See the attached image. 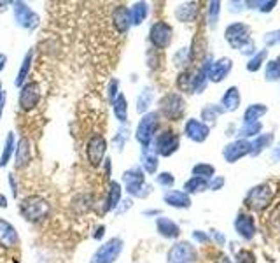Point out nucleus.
<instances>
[{"mask_svg":"<svg viewBox=\"0 0 280 263\" xmlns=\"http://www.w3.org/2000/svg\"><path fill=\"white\" fill-rule=\"evenodd\" d=\"M160 123H161V116L158 114V111H149L139 119L135 128V140L140 144L142 149L151 148L154 137L158 135L160 130Z\"/></svg>","mask_w":280,"mask_h":263,"instance_id":"nucleus-2","label":"nucleus"},{"mask_svg":"<svg viewBox=\"0 0 280 263\" xmlns=\"http://www.w3.org/2000/svg\"><path fill=\"white\" fill-rule=\"evenodd\" d=\"M105 232H107L105 225H95L93 230H91V237H93V240H102L105 237Z\"/></svg>","mask_w":280,"mask_h":263,"instance_id":"nucleus-49","label":"nucleus"},{"mask_svg":"<svg viewBox=\"0 0 280 263\" xmlns=\"http://www.w3.org/2000/svg\"><path fill=\"white\" fill-rule=\"evenodd\" d=\"M208 237H212V239H214L219 246H223L224 242H226V239H224V235H221V233L217 232V230H210V235H208Z\"/></svg>","mask_w":280,"mask_h":263,"instance_id":"nucleus-54","label":"nucleus"},{"mask_svg":"<svg viewBox=\"0 0 280 263\" xmlns=\"http://www.w3.org/2000/svg\"><path fill=\"white\" fill-rule=\"evenodd\" d=\"M123 191L128 195L130 198H147L153 193V186L147 185L145 181H132V183H124Z\"/></svg>","mask_w":280,"mask_h":263,"instance_id":"nucleus-20","label":"nucleus"},{"mask_svg":"<svg viewBox=\"0 0 280 263\" xmlns=\"http://www.w3.org/2000/svg\"><path fill=\"white\" fill-rule=\"evenodd\" d=\"M6 104H7V91L4 90V85L0 83V121H2L4 111H6Z\"/></svg>","mask_w":280,"mask_h":263,"instance_id":"nucleus-50","label":"nucleus"},{"mask_svg":"<svg viewBox=\"0 0 280 263\" xmlns=\"http://www.w3.org/2000/svg\"><path fill=\"white\" fill-rule=\"evenodd\" d=\"M238 106H240V93H238V88L231 86L221 98V109L224 112H231L238 109Z\"/></svg>","mask_w":280,"mask_h":263,"instance_id":"nucleus-31","label":"nucleus"},{"mask_svg":"<svg viewBox=\"0 0 280 263\" xmlns=\"http://www.w3.org/2000/svg\"><path fill=\"white\" fill-rule=\"evenodd\" d=\"M266 112V107L261 106V104H256V106H250L247 111H245V123H254L261 118Z\"/></svg>","mask_w":280,"mask_h":263,"instance_id":"nucleus-40","label":"nucleus"},{"mask_svg":"<svg viewBox=\"0 0 280 263\" xmlns=\"http://www.w3.org/2000/svg\"><path fill=\"white\" fill-rule=\"evenodd\" d=\"M174 39V28L166 22H156L149 28V43L153 49H166L172 44Z\"/></svg>","mask_w":280,"mask_h":263,"instance_id":"nucleus-10","label":"nucleus"},{"mask_svg":"<svg viewBox=\"0 0 280 263\" xmlns=\"http://www.w3.org/2000/svg\"><path fill=\"white\" fill-rule=\"evenodd\" d=\"M265 58H266V49H265V51H261V53H257V55L249 62L247 69L250 70V72H256L259 67H261V64H263V60H265Z\"/></svg>","mask_w":280,"mask_h":263,"instance_id":"nucleus-45","label":"nucleus"},{"mask_svg":"<svg viewBox=\"0 0 280 263\" xmlns=\"http://www.w3.org/2000/svg\"><path fill=\"white\" fill-rule=\"evenodd\" d=\"M112 112H114L116 119L119 121V125H128V98L126 95L121 91L118 98L112 102Z\"/></svg>","mask_w":280,"mask_h":263,"instance_id":"nucleus-27","label":"nucleus"},{"mask_svg":"<svg viewBox=\"0 0 280 263\" xmlns=\"http://www.w3.org/2000/svg\"><path fill=\"white\" fill-rule=\"evenodd\" d=\"M107 148L109 143L102 133H93L86 143V158L88 164L93 169H100L103 165V160L107 156Z\"/></svg>","mask_w":280,"mask_h":263,"instance_id":"nucleus-7","label":"nucleus"},{"mask_svg":"<svg viewBox=\"0 0 280 263\" xmlns=\"http://www.w3.org/2000/svg\"><path fill=\"white\" fill-rule=\"evenodd\" d=\"M156 230L161 237H165V239H177V237L181 235V227H179L174 219L166 218V216L156 218Z\"/></svg>","mask_w":280,"mask_h":263,"instance_id":"nucleus-21","label":"nucleus"},{"mask_svg":"<svg viewBox=\"0 0 280 263\" xmlns=\"http://www.w3.org/2000/svg\"><path fill=\"white\" fill-rule=\"evenodd\" d=\"M33 58H35V51H33V48L28 49L27 53H25L23 60H21V65H19L18 69V74H16V79H14V86L21 88L25 83H27L28 76H30V70H32V65H33Z\"/></svg>","mask_w":280,"mask_h":263,"instance_id":"nucleus-19","label":"nucleus"},{"mask_svg":"<svg viewBox=\"0 0 280 263\" xmlns=\"http://www.w3.org/2000/svg\"><path fill=\"white\" fill-rule=\"evenodd\" d=\"M224 186V177H212V181H208V190L217 191Z\"/></svg>","mask_w":280,"mask_h":263,"instance_id":"nucleus-51","label":"nucleus"},{"mask_svg":"<svg viewBox=\"0 0 280 263\" xmlns=\"http://www.w3.org/2000/svg\"><path fill=\"white\" fill-rule=\"evenodd\" d=\"M11 6H12L14 22L19 28H23V30H27V32H33L37 27H39V22H40L39 14H37L27 2L16 0V2H11Z\"/></svg>","mask_w":280,"mask_h":263,"instance_id":"nucleus-6","label":"nucleus"},{"mask_svg":"<svg viewBox=\"0 0 280 263\" xmlns=\"http://www.w3.org/2000/svg\"><path fill=\"white\" fill-rule=\"evenodd\" d=\"M235 228H236V232L244 237V239H252L254 232H256L252 218H250V216H245V214H238L236 216Z\"/></svg>","mask_w":280,"mask_h":263,"instance_id":"nucleus-30","label":"nucleus"},{"mask_svg":"<svg viewBox=\"0 0 280 263\" xmlns=\"http://www.w3.org/2000/svg\"><path fill=\"white\" fill-rule=\"evenodd\" d=\"M266 77L270 81H275V79H280V58L275 62H270L268 67H266Z\"/></svg>","mask_w":280,"mask_h":263,"instance_id":"nucleus-44","label":"nucleus"},{"mask_svg":"<svg viewBox=\"0 0 280 263\" xmlns=\"http://www.w3.org/2000/svg\"><path fill=\"white\" fill-rule=\"evenodd\" d=\"M123 185L119 181H114L111 179L109 181V186H107V198H105V204H103V212L109 214V212H114L118 209L119 202L123 200Z\"/></svg>","mask_w":280,"mask_h":263,"instance_id":"nucleus-15","label":"nucleus"},{"mask_svg":"<svg viewBox=\"0 0 280 263\" xmlns=\"http://www.w3.org/2000/svg\"><path fill=\"white\" fill-rule=\"evenodd\" d=\"M14 263H18V261H16V260H14Z\"/></svg>","mask_w":280,"mask_h":263,"instance_id":"nucleus-58","label":"nucleus"},{"mask_svg":"<svg viewBox=\"0 0 280 263\" xmlns=\"http://www.w3.org/2000/svg\"><path fill=\"white\" fill-rule=\"evenodd\" d=\"M163 202L174 209H189L191 207V197L184 193L182 190H168L163 195Z\"/></svg>","mask_w":280,"mask_h":263,"instance_id":"nucleus-18","label":"nucleus"},{"mask_svg":"<svg viewBox=\"0 0 280 263\" xmlns=\"http://www.w3.org/2000/svg\"><path fill=\"white\" fill-rule=\"evenodd\" d=\"M7 67V55L6 53H0V72H4Z\"/></svg>","mask_w":280,"mask_h":263,"instance_id":"nucleus-56","label":"nucleus"},{"mask_svg":"<svg viewBox=\"0 0 280 263\" xmlns=\"http://www.w3.org/2000/svg\"><path fill=\"white\" fill-rule=\"evenodd\" d=\"M231 70V60L229 58H221L212 64L210 72H208V81L212 83H221Z\"/></svg>","mask_w":280,"mask_h":263,"instance_id":"nucleus-24","label":"nucleus"},{"mask_svg":"<svg viewBox=\"0 0 280 263\" xmlns=\"http://www.w3.org/2000/svg\"><path fill=\"white\" fill-rule=\"evenodd\" d=\"M19 233L11 221L0 218V248L2 249H18L19 248Z\"/></svg>","mask_w":280,"mask_h":263,"instance_id":"nucleus-11","label":"nucleus"},{"mask_svg":"<svg viewBox=\"0 0 280 263\" xmlns=\"http://www.w3.org/2000/svg\"><path fill=\"white\" fill-rule=\"evenodd\" d=\"M128 139H130V127L128 125H121V128L116 132V135L112 137L111 144L114 146V149L118 153H123L124 146H126V143H128Z\"/></svg>","mask_w":280,"mask_h":263,"instance_id":"nucleus-34","label":"nucleus"},{"mask_svg":"<svg viewBox=\"0 0 280 263\" xmlns=\"http://www.w3.org/2000/svg\"><path fill=\"white\" fill-rule=\"evenodd\" d=\"M132 206H133V198H130V197L124 198V197H123V200H121V202H119L118 209H116V211H114V214H116V216L124 214V212H126L128 209L132 207Z\"/></svg>","mask_w":280,"mask_h":263,"instance_id":"nucleus-47","label":"nucleus"},{"mask_svg":"<svg viewBox=\"0 0 280 263\" xmlns=\"http://www.w3.org/2000/svg\"><path fill=\"white\" fill-rule=\"evenodd\" d=\"M271 139H273V137H271V133H270V135H263V137H259V139L256 140V143H254V144H250V149H252V148H256V151H254V153L261 151V149H263V146H268V144L271 143Z\"/></svg>","mask_w":280,"mask_h":263,"instance_id":"nucleus-48","label":"nucleus"},{"mask_svg":"<svg viewBox=\"0 0 280 263\" xmlns=\"http://www.w3.org/2000/svg\"><path fill=\"white\" fill-rule=\"evenodd\" d=\"M191 172H193L195 177H202V179H212L216 174V169L214 165L210 164H196L193 169H191Z\"/></svg>","mask_w":280,"mask_h":263,"instance_id":"nucleus-36","label":"nucleus"},{"mask_svg":"<svg viewBox=\"0 0 280 263\" xmlns=\"http://www.w3.org/2000/svg\"><path fill=\"white\" fill-rule=\"evenodd\" d=\"M208 133H210V128L208 125H205L202 119H187L186 125H184V135L187 137L193 143H205L208 139Z\"/></svg>","mask_w":280,"mask_h":263,"instance_id":"nucleus-12","label":"nucleus"},{"mask_svg":"<svg viewBox=\"0 0 280 263\" xmlns=\"http://www.w3.org/2000/svg\"><path fill=\"white\" fill-rule=\"evenodd\" d=\"M208 190V181L207 179H202V177H191L184 183V193L187 195H193V193H202V191Z\"/></svg>","mask_w":280,"mask_h":263,"instance_id":"nucleus-33","label":"nucleus"},{"mask_svg":"<svg viewBox=\"0 0 280 263\" xmlns=\"http://www.w3.org/2000/svg\"><path fill=\"white\" fill-rule=\"evenodd\" d=\"M124 251V240L121 237L114 235L111 239L98 246L95 249V253L91 254L90 263H116L119 260V256Z\"/></svg>","mask_w":280,"mask_h":263,"instance_id":"nucleus-3","label":"nucleus"},{"mask_svg":"<svg viewBox=\"0 0 280 263\" xmlns=\"http://www.w3.org/2000/svg\"><path fill=\"white\" fill-rule=\"evenodd\" d=\"M19 214L28 223H40L51 214V204L40 195H28L18 204Z\"/></svg>","mask_w":280,"mask_h":263,"instance_id":"nucleus-1","label":"nucleus"},{"mask_svg":"<svg viewBox=\"0 0 280 263\" xmlns=\"http://www.w3.org/2000/svg\"><path fill=\"white\" fill-rule=\"evenodd\" d=\"M184 111H186V100L177 91H170V93L163 95L158 102V114L168 121H179L182 118Z\"/></svg>","mask_w":280,"mask_h":263,"instance_id":"nucleus-4","label":"nucleus"},{"mask_svg":"<svg viewBox=\"0 0 280 263\" xmlns=\"http://www.w3.org/2000/svg\"><path fill=\"white\" fill-rule=\"evenodd\" d=\"M273 197V190H270L268 185H261L257 188H254L247 197V204L254 209H261L265 206H268V202Z\"/></svg>","mask_w":280,"mask_h":263,"instance_id":"nucleus-17","label":"nucleus"},{"mask_svg":"<svg viewBox=\"0 0 280 263\" xmlns=\"http://www.w3.org/2000/svg\"><path fill=\"white\" fill-rule=\"evenodd\" d=\"M196 260H198L196 248L187 240L175 242L166 253V263H196Z\"/></svg>","mask_w":280,"mask_h":263,"instance_id":"nucleus-9","label":"nucleus"},{"mask_svg":"<svg viewBox=\"0 0 280 263\" xmlns=\"http://www.w3.org/2000/svg\"><path fill=\"white\" fill-rule=\"evenodd\" d=\"M9 204H7V197L4 193H0V209H7Z\"/></svg>","mask_w":280,"mask_h":263,"instance_id":"nucleus-57","label":"nucleus"},{"mask_svg":"<svg viewBox=\"0 0 280 263\" xmlns=\"http://www.w3.org/2000/svg\"><path fill=\"white\" fill-rule=\"evenodd\" d=\"M95 206V198L88 193H81L77 195L76 198L72 200V209L79 214H84V212H90Z\"/></svg>","mask_w":280,"mask_h":263,"instance_id":"nucleus-32","label":"nucleus"},{"mask_svg":"<svg viewBox=\"0 0 280 263\" xmlns=\"http://www.w3.org/2000/svg\"><path fill=\"white\" fill-rule=\"evenodd\" d=\"M177 88L181 91H186V93H193V74L187 72V70H184V72L179 74Z\"/></svg>","mask_w":280,"mask_h":263,"instance_id":"nucleus-38","label":"nucleus"},{"mask_svg":"<svg viewBox=\"0 0 280 263\" xmlns=\"http://www.w3.org/2000/svg\"><path fill=\"white\" fill-rule=\"evenodd\" d=\"M151 148L158 156L168 158L177 153L179 148H181V135L174 130H163L154 137Z\"/></svg>","mask_w":280,"mask_h":263,"instance_id":"nucleus-5","label":"nucleus"},{"mask_svg":"<svg viewBox=\"0 0 280 263\" xmlns=\"http://www.w3.org/2000/svg\"><path fill=\"white\" fill-rule=\"evenodd\" d=\"M249 151H252V149H250V144L247 143V140H236V143L228 144L226 148H224L223 154L229 164H233V161L244 158Z\"/></svg>","mask_w":280,"mask_h":263,"instance_id":"nucleus-22","label":"nucleus"},{"mask_svg":"<svg viewBox=\"0 0 280 263\" xmlns=\"http://www.w3.org/2000/svg\"><path fill=\"white\" fill-rule=\"evenodd\" d=\"M103 170H105V177L111 181V177H112V160H111V156H105V160H103Z\"/></svg>","mask_w":280,"mask_h":263,"instance_id":"nucleus-53","label":"nucleus"},{"mask_svg":"<svg viewBox=\"0 0 280 263\" xmlns=\"http://www.w3.org/2000/svg\"><path fill=\"white\" fill-rule=\"evenodd\" d=\"M160 156L154 153L153 148H145L140 153V169L144 170L145 175H154L158 172V167H160Z\"/></svg>","mask_w":280,"mask_h":263,"instance_id":"nucleus-23","label":"nucleus"},{"mask_svg":"<svg viewBox=\"0 0 280 263\" xmlns=\"http://www.w3.org/2000/svg\"><path fill=\"white\" fill-rule=\"evenodd\" d=\"M153 100H154V90L151 86H145L142 88V91L139 93V97L135 100V109L140 116H144L145 112H149V107L153 106Z\"/></svg>","mask_w":280,"mask_h":263,"instance_id":"nucleus-29","label":"nucleus"},{"mask_svg":"<svg viewBox=\"0 0 280 263\" xmlns=\"http://www.w3.org/2000/svg\"><path fill=\"white\" fill-rule=\"evenodd\" d=\"M119 93H121V81L118 77H111V81L107 83V91H105L109 106H112V102L118 98Z\"/></svg>","mask_w":280,"mask_h":263,"instance_id":"nucleus-37","label":"nucleus"},{"mask_svg":"<svg viewBox=\"0 0 280 263\" xmlns=\"http://www.w3.org/2000/svg\"><path fill=\"white\" fill-rule=\"evenodd\" d=\"M156 183L160 186H163V188H172L174 185H175V177H174V174L172 172H161V174H158L156 175Z\"/></svg>","mask_w":280,"mask_h":263,"instance_id":"nucleus-43","label":"nucleus"},{"mask_svg":"<svg viewBox=\"0 0 280 263\" xmlns=\"http://www.w3.org/2000/svg\"><path fill=\"white\" fill-rule=\"evenodd\" d=\"M226 41L231 44V48L242 49L245 44H249V27L244 23H233L226 28Z\"/></svg>","mask_w":280,"mask_h":263,"instance_id":"nucleus-13","label":"nucleus"},{"mask_svg":"<svg viewBox=\"0 0 280 263\" xmlns=\"http://www.w3.org/2000/svg\"><path fill=\"white\" fill-rule=\"evenodd\" d=\"M121 181H123V185L132 181H145V172L140 169V165H133L121 174Z\"/></svg>","mask_w":280,"mask_h":263,"instance_id":"nucleus-35","label":"nucleus"},{"mask_svg":"<svg viewBox=\"0 0 280 263\" xmlns=\"http://www.w3.org/2000/svg\"><path fill=\"white\" fill-rule=\"evenodd\" d=\"M7 185H9L12 198H19V186H18V181H16V175L12 172L7 174Z\"/></svg>","mask_w":280,"mask_h":263,"instance_id":"nucleus-46","label":"nucleus"},{"mask_svg":"<svg viewBox=\"0 0 280 263\" xmlns=\"http://www.w3.org/2000/svg\"><path fill=\"white\" fill-rule=\"evenodd\" d=\"M142 214L149 216V218H151V216H156V218H160L161 211H160V209H145V211H142Z\"/></svg>","mask_w":280,"mask_h":263,"instance_id":"nucleus-55","label":"nucleus"},{"mask_svg":"<svg viewBox=\"0 0 280 263\" xmlns=\"http://www.w3.org/2000/svg\"><path fill=\"white\" fill-rule=\"evenodd\" d=\"M196 14H198V4L196 2H184L175 9V18L182 23H191L196 19Z\"/></svg>","mask_w":280,"mask_h":263,"instance_id":"nucleus-28","label":"nucleus"},{"mask_svg":"<svg viewBox=\"0 0 280 263\" xmlns=\"http://www.w3.org/2000/svg\"><path fill=\"white\" fill-rule=\"evenodd\" d=\"M128 9H130L132 27H140L149 16V4L144 2V0H139V2L132 4V7H128Z\"/></svg>","mask_w":280,"mask_h":263,"instance_id":"nucleus-25","label":"nucleus"},{"mask_svg":"<svg viewBox=\"0 0 280 263\" xmlns=\"http://www.w3.org/2000/svg\"><path fill=\"white\" fill-rule=\"evenodd\" d=\"M112 25H114L116 32L124 35L130 28H132V19H130V9L126 6H116L114 11H112Z\"/></svg>","mask_w":280,"mask_h":263,"instance_id":"nucleus-16","label":"nucleus"},{"mask_svg":"<svg viewBox=\"0 0 280 263\" xmlns=\"http://www.w3.org/2000/svg\"><path fill=\"white\" fill-rule=\"evenodd\" d=\"M261 130V123L259 121H254V123H245L244 127L238 130L242 137H249V135H256V133Z\"/></svg>","mask_w":280,"mask_h":263,"instance_id":"nucleus-42","label":"nucleus"},{"mask_svg":"<svg viewBox=\"0 0 280 263\" xmlns=\"http://www.w3.org/2000/svg\"><path fill=\"white\" fill-rule=\"evenodd\" d=\"M223 109H221L219 106H214V104H208V106H205L202 109V121L205 125H207V121H216V118L219 114H223Z\"/></svg>","mask_w":280,"mask_h":263,"instance_id":"nucleus-39","label":"nucleus"},{"mask_svg":"<svg viewBox=\"0 0 280 263\" xmlns=\"http://www.w3.org/2000/svg\"><path fill=\"white\" fill-rule=\"evenodd\" d=\"M14 149H16V135L14 132H7L6 139H4L2 151H0V169H6L9 165V161L14 156Z\"/></svg>","mask_w":280,"mask_h":263,"instance_id":"nucleus-26","label":"nucleus"},{"mask_svg":"<svg viewBox=\"0 0 280 263\" xmlns=\"http://www.w3.org/2000/svg\"><path fill=\"white\" fill-rule=\"evenodd\" d=\"M193 239H195L196 242H200V244H207V242L210 240V237H208L207 233L202 232V230H195V232H193Z\"/></svg>","mask_w":280,"mask_h":263,"instance_id":"nucleus-52","label":"nucleus"},{"mask_svg":"<svg viewBox=\"0 0 280 263\" xmlns=\"http://www.w3.org/2000/svg\"><path fill=\"white\" fill-rule=\"evenodd\" d=\"M40 104V86L37 81H27L19 88L18 93V106L25 112H32Z\"/></svg>","mask_w":280,"mask_h":263,"instance_id":"nucleus-8","label":"nucleus"},{"mask_svg":"<svg viewBox=\"0 0 280 263\" xmlns=\"http://www.w3.org/2000/svg\"><path fill=\"white\" fill-rule=\"evenodd\" d=\"M14 169L21 170L32 161V144L27 137L16 140V149H14Z\"/></svg>","mask_w":280,"mask_h":263,"instance_id":"nucleus-14","label":"nucleus"},{"mask_svg":"<svg viewBox=\"0 0 280 263\" xmlns=\"http://www.w3.org/2000/svg\"><path fill=\"white\" fill-rule=\"evenodd\" d=\"M207 14H208V25H210V27H216L217 22H219V14H221V2L208 4Z\"/></svg>","mask_w":280,"mask_h":263,"instance_id":"nucleus-41","label":"nucleus"}]
</instances>
